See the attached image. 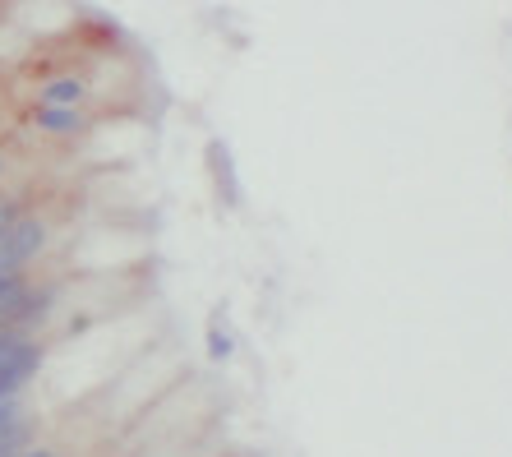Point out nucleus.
<instances>
[{
	"label": "nucleus",
	"instance_id": "3",
	"mask_svg": "<svg viewBox=\"0 0 512 457\" xmlns=\"http://www.w3.org/2000/svg\"><path fill=\"white\" fill-rule=\"evenodd\" d=\"M93 125L88 111L74 107H33V130L47 134V139H79V134Z\"/></svg>",
	"mask_w": 512,
	"mask_h": 457
},
{
	"label": "nucleus",
	"instance_id": "9",
	"mask_svg": "<svg viewBox=\"0 0 512 457\" xmlns=\"http://www.w3.org/2000/svg\"><path fill=\"white\" fill-rule=\"evenodd\" d=\"M0 176H5V153H0Z\"/></svg>",
	"mask_w": 512,
	"mask_h": 457
},
{
	"label": "nucleus",
	"instance_id": "4",
	"mask_svg": "<svg viewBox=\"0 0 512 457\" xmlns=\"http://www.w3.org/2000/svg\"><path fill=\"white\" fill-rule=\"evenodd\" d=\"M37 444V416L28 411L24 421H14L0 430V457H24L28 448Z\"/></svg>",
	"mask_w": 512,
	"mask_h": 457
},
{
	"label": "nucleus",
	"instance_id": "1",
	"mask_svg": "<svg viewBox=\"0 0 512 457\" xmlns=\"http://www.w3.org/2000/svg\"><path fill=\"white\" fill-rule=\"evenodd\" d=\"M47 245H51V222L37 208H24L0 236V277H24Z\"/></svg>",
	"mask_w": 512,
	"mask_h": 457
},
{
	"label": "nucleus",
	"instance_id": "8",
	"mask_svg": "<svg viewBox=\"0 0 512 457\" xmlns=\"http://www.w3.org/2000/svg\"><path fill=\"white\" fill-rule=\"evenodd\" d=\"M24 457H60V448L56 444H33Z\"/></svg>",
	"mask_w": 512,
	"mask_h": 457
},
{
	"label": "nucleus",
	"instance_id": "6",
	"mask_svg": "<svg viewBox=\"0 0 512 457\" xmlns=\"http://www.w3.org/2000/svg\"><path fill=\"white\" fill-rule=\"evenodd\" d=\"M231 328H222V324H213V342H208V351H213V361H222V356H231Z\"/></svg>",
	"mask_w": 512,
	"mask_h": 457
},
{
	"label": "nucleus",
	"instance_id": "5",
	"mask_svg": "<svg viewBox=\"0 0 512 457\" xmlns=\"http://www.w3.org/2000/svg\"><path fill=\"white\" fill-rule=\"evenodd\" d=\"M24 416H28V397H5L0 393V430L14 425V421H24Z\"/></svg>",
	"mask_w": 512,
	"mask_h": 457
},
{
	"label": "nucleus",
	"instance_id": "2",
	"mask_svg": "<svg viewBox=\"0 0 512 457\" xmlns=\"http://www.w3.org/2000/svg\"><path fill=\"white\" fill-rule=\"evenodd\" d=\"M88 93H93V84H88L84 74L60 70V74H51V79L37 84V107H74V111H84Z\"/></svg>",
	"mask_w": 512,
	"mask_h": 457
},
{
	"label": "nucleus",
	"instance_id": "7",
	"mask_svg": "<svg viewBox=\"0 0 512 457\" xmlns=\"http://www.w3.org/2000/svg\"><path fill=\"white\" fill-rule=\"evenodd\" d=\"M24 213V204H19V199H14V194H5L0 190V236H5V227H10L14 217Z\"/></svg>",
	"mask_w": 512,
	"mask_h": 457
}]
</instances>
